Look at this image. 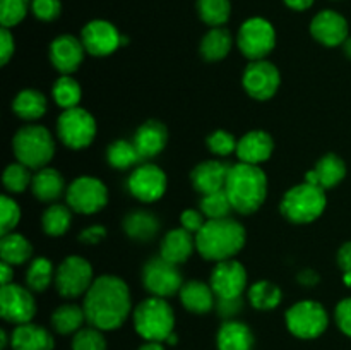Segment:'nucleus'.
Instances as JSON below:
<instances>
[{
  "label": "nucleus",
  "instance_id": "a211bd4d",
  "mask_svg": "<svg viewBox=\"0 0 351 350\" xmlns=\"http://www.w3.org/2000/svg\"><path fill=\"white\" fill-rule=\"evenodd\" d=\"M311 34L315 41L329 48L343 47L348 40V21L336 10H321L311 23Z\"/></svg>",
  "mask_w": 351,
  "mask_h": 350
},
{
  "label": "nucleus",
  "instance_id": "9b49d317",
  "mask_svg": "<svg viewBox=\"0 0 351 350\" xmlns=\"http://www.w3.org/2000/svg\"><path fill=\"white\" fill-rule=\"evenodd\" d=\"M67 206L81 215H95L108 202V189L99 178L81 175L69 184L65 191Z\"/></svg>",
  "mask_w": 351,
  "mask_h": 350
},
{
  "label": "nucleus",
  "instance_id": "c9c22d12",
  "mask_svg": "<svg viewBox=\"0 0 351 350\" xmlns=\"http://www.w3.org/2000/svg\"><path fill=\"white\" fill-rule=\"evenodd\" d=\"M53 263L48 257L38 256L29 261L26 271V285L33 292H45L55 281Z\"/></svg>",
  "mask_w": 351,
  "mask_h": 350
},
{
  "label": "nucleus",
  "instance_id": "3c124183",
  "mask_svg": "<svg viewBox=\"0 0 351 350\" xmlns=\"http://www.w3.org/2000/svg\"><path fill=\"white\" fill-rule=\"evenodd\" d=\"M14 51H16V41H14L12 33L9 31V27H2L0 31V64H9L10 58L14 57Z\"/></svg>",
  "mask_w": 351,
  "mask_h": 350
},
{
  "label": "nucleus",
  "instance_id": "1a4fd4ad",
  "mask_svg": "<svg viewBox=\"0 0 351 350\" xmlns=\"http://www.w3.org/2000/svg\"><path fill=\"white\" fill-rule=\"evenodd\" d=\"M237 45L250 62L263 60L276 47V30L264 17H250L237 33Z\"/></svg>",
  "mask_w": 351,
  "mask_h": 350
},
{
  "label": "nucleus",
  "instance_id": "37998d69",
  "mask_svg": "<svg viewBox=\"0 0 351 350\" xmlns=\"http://www.w3.org/2000/svg\"><path fill=\"white\" fill-rule=\"evenodd\" d=\"M21 220V208L16 199L9 194H3L0 198V235L14 232Z\"/></svg>",
  "mask_w": 351,
  "mask_h": 350
},
{
  "label": "nucleus",
  "instance_id": "e2e57ef3",
  "mask_svg": "<svg viewBox=\"0 0 351 350\" xmlns=\"http://www.w3.org/2000/svg\"><path fill=\"white\" fill-rule=\"evenodd\" d=\"M343 281H345L346 287H351V271H348V273H343Z\"/></svg>",
  "mask_w": 351,
  "mask_h": 350
},
{
  "label": "nucleus",
  "instance_id": "f257e3e1",
  "mask_svg": "<svg viewBox=\"0 0 351 350\" xmlns=\"http://www.w3.org/2000/svg\"><path fill=\"white\" fill-rule=\"evenodd\" d=\"M82 307L91 326L101 331L119 329L132 311L129 285L115 275H101L86 292Z\"/></svg>",
  "mask_w": 351,
  "mask_h": 350
},
{
  "label": "nucleus",
  "instance_id": "6e6d98bb",
  "mask_svg": "<svg viewBox=\"0 0 351 350\" xmlns=\"http://www.w3.org/2000/svg\"><path fill=\"white\" fill-rule=\"evenodd\" d=\"M12 278H14V266L12 264L5 263V261H2V264H0V281H2V287L3 285L12 283Z\"/></svg>",
  "mask_w": 351,
  "mask_h": 350
},
{
  "label": "nucleus",
  "instance_id": "473e14b6",
  "mask_svg": "<svg viewBox=\"0 0 351 350\" xmlns=\"http://www.w3.org/2000/svg\"><path fill=\"white\" fill-rule=\"evenodd\" d=\"M51 328L60 335H75L86 319L84 307H79L77 304H64L51 312Z\"/></svg>",
  "mask_w": 351,
  "mask_h": 350
},
{
  "label": "nucleus",
  "instance_id": "49530a36",
  "mask_svg": "<svg viewBox=\"0 0 351 350\" xmlns=\"http://www.w3.org/2000/svg\"><path fill=\"white\" fill-rule=\"evenodd\" d=\"M31 12L43 23H51L58 19L62 12L60 0H31Z\"/></svg>",
  "mask_w": 351,
  "mask_h": 350
},
{
  "label": "nucleus",
  "instance_id": "6ab92c4d",
  "mask_svg": "<svg viewBox=\"0 0 351 350\" xmlns=\"http://www.w3.org/2000/svg\"><path fill=\"white\" fill-rule=\"evenodd\" d=\"M86 48L79 38L72 34H60L50 43L48 57L55 71L62 75H71L79 69V65L84 60Z\"/></svg>",
  "mask_w": 351,
  "mask_h": 350
},
{
  "label": "nucleus",
  "instance_id": "f3484780",
  "mask_svg": "<svg viewBox=\"0 0 351 350\" xmlns=\"http://www.w3.org/2000/svg\"><path fill=\"white\" fill-rule=\"evenodd\" d=\"M81 41L86 54L93 57H108L120 45H123V36L112 23L105 19L89 21L81 31Z\"/></svg>",
  "mask_w": 351,
  "mask_h": 350
},
{
  "label": "nucleus",
  "instance_id": "dca6fc26",
  "mask_svg": "<svg viewBox=\"0 0 351 350\" xmlns=\"http://www.w3.org/2000/svg\"><path fill=\"white\" fill-rule=\"evenodd\" d=\"M249 275L245 266L237 259H226L216 263L211 273L209 285L215 290L216 299H237L242 297L247 290Z\"/></svg>",
  "mask_w": 351,
  "mask_h": 350
},
{
  "label": "nucleus",
  "instance_id": "f03ea898",
  "mask_svg": "<svg viewBox=\"0 0 351 350\" xmlns=\"http://www.w3.org/2000/svg\"><path fill=\"white\" fill-rule=\"evenodd\" d=\"M245 229L233 218L208 220L195 233V249L206 261L233 259L245 246Z\"/></svg>",
  "mask_w": 351,
  "mask_h": 350
},
{
  "label": "nucleus",
  "instance_id": "cd10ccee",
  "mask_svg": "<svg viewBox=\"0 0 351 350\" xmlns=\"http://www.w3.org/2000/svg\"><path fill=\"white\" fill-rule=\"evenodd\" d=\"M31 191L38 201L55 202L67 189H65V180L60 172L51 167H43L33 175Z\"/></svg>",
  "mask_w": 351,
  "mask_h": 350
},
{
  "label": "nucleus",
  "instance_id": "39448f33",
  "mask_svg": "<svg viewBox=\"0 0 351 350\" xmlns=\"http://www.w3.org/2000/svg\"><path fill=\"white\" fill-rule=\"evenodd\" d=\"M134 328L146 342H167L175 328V312L167 299L149 297L132 312Z\"/></svg>",
  "mask_w": 351,
  "mask_h": 350
},
{
  "label": "nucleus",
  "instance_id": "b1692460",
  "mask_svg": "<svg viewBox=\"0 0 351 350\" xmlns=\"http://www.w3.org/2000/svg\"><path fill=\"white\" fill-rule=\"evenodd\" d=\"M12 350H53L55 340L47 328L33 323L19 325L10 335Z\"/></svg>",
  "mask_w": 351,
  "mask_h": 350
},
{
  "label": "nucleus",
  "instance_id": "7ed1b4c3",
  "mask_svg": "<svg viewBox=\"0 0 351 350\" xmlns=\"http://www.w3.org/2000/svg\"><path fill=\"white\" fill-rule=\"evenodd\" d=\"M225 191L232 201L233 211L240 215H252L267 198V177L259 165H232Z\"/></svg>",
  "mask_w": 351,
  "mask_h": 350
},
{
  "label": "nucleus",
  "instance_id": "72a5a7b5",
  "mask_svg": "<svg viewBox=\"0 0 351 350\" xmlns=\"http://www.w3.org/2000/svg\"><path fill=\"white\" fill-rule=\"evenodd\" d=\"M247 297H249L252 307L257 309V311H271V309H276L281 304L283 290L273 281L261 280L250 285L249 290H247Z\"/></svg>",
  "mask_w": 351,
  "mask_h": 350
},
{
  "label": "nucleus",
  "instance_id": "c756f323",
  "mask_svg": "<svg viewBox=\"0 0 351 350\" xmlns=\"http://www.w3.org/2000/svg\"><path fill=\"white\" fill-rule=\"evenodd\" d=\"M233 47L232 33L225 27H211L208 33L202 36L199 51L201 57L208 62L223 60L230 54Z\"/></svg>",
  "mask_w": 351,
  "mask_h": 350
},
{
  "label": "nucleus",
  "instance_id": "8fccbe9b",
  "mask_svg": "<svg viewBox=\"0 0 351 350\" xmlns=\"http://www.w3.org/2000/svg\"><path fill=\"white\" fill-rule=\"evenodd\" d=\"M335 319L338 328L351 338V297H346L341 302H338L335 309Z\"/></svg>",
  "mask_w": 351,
  "mask_h": 350
},
{
  "label": "nucleus",
  "instance_id": "aec40b11",
  "mask_svg": "<svg viewBox=\"0 0 351 350\" xmlns=\"http://www.w3.org/2000/svg\"><path fill=\"white\" fill-rule=\"evenodd\" d=\"M274 153V139L266 130H249L243 134L237 144V156L242 163L263 165Z\"/></svg>",
  "mask_w": 351,
  "mask_h": 350
},
{
  "label": "nucleus",
  "instance_id": "79ce46f5",
  "mask_svg": "<svg viewBox=\"0 0 351 350\" xmlns=\"http://www.w3.org/2000/svg\"><path fill=\"white\" fill-rule=\"evenodd\" d=\"M31 0H0V23L2 27H14L26 17Z\"/></svg>",
  "mask_w": 351,
  "mask_h": 350
},
{
  "label": "nucleus",
  "instance_id": "2eb2a0df",
  "mask_svg": "<svg viewBox=\"0 0 351 350\" xmlns=\"http://www.w3.org/2000/svg\"><path fill=\"white\" fill-rule=\"evenodd\" d=\"M33 290L17 283L3 285L0 288V314L7 323L12 325H26L36 314V301Z\"/></svg>",
  "mask_w": 351,
  "mask_h": 350
},
{
  "label": "nucleus",
  "instance_id": "2f4dec72",
  "mask_svg": "<svg viewBox=\"0 0 351 350\" xmlns=\"http://www.w3.org/2000/svg\"><path fill=\"white\" fill-rule=\"evenodd\" d=\"M0 257L12 266L27 263L33 257V246L23 233L10 232L0 237Z\"/></svg>",
  "mask_w": 351,
  "mask_h": 350
},
{
  "label": "nucleus",
  "instance_id": "423d86ee",
  "mask_svg": "<svg viewBox=\"0 0 351 350\" xmlns=\"http://www.w3.org/2000/svg\"><path fill=\"white\" fill-rule=\"evenodd\" d=\"M328 206L326 191L319 185L304 184L293 185L287 194L283 196L280 202V211L288 222L305 225L312 223L324 213Z\"/></svg>",
  "mask_w": 351,
  "mask_h": 350
},
{
  "label": "nucleus",
  "instance_id": "393cba45",
  "mask_svg": "<svg viewBox=\"0 0 351 350\" xmlns=\"http://www.w3.org/2000/svg\"><path fill=\"white\" fill-rule=\"evenodd\" d=\"M195 249V235L185 229H171L163 237L160 246V256L173 264H182L191 257Z\"/></svg>",
  "mask_w": 351,
  "mask_h": 350
},
{
  "label": "nucleus",
  "instance_id": "4d7b16f0",
  "mask_svg": "<svg viewBox=\"0 0 351 350\" xmlns=\"http://www.w3.org/2000/svg\"><path fill=\"white\" fill-rule=\"evenodd\" d=\"M285 5L290 7L293 10H307L311 9L314 0H283Z\"/></svg>",
  "mask_w": 351,
  "mask_h": 350
},
{
  "label": "nucleus",
  "instance_id": "f8f14e48",
  "mask_svg": "<svg viewBox=\"0 0 351 350\" xmlns=\"http://www.w3.org/2000/svg\"><path fill=\"white\" fill-rule=\"evenodd\" d=\"M143 285L153 297H171L184 287V278L177 264L161 256L151 257L143 268Z\"/></svg>",
  "mask_w": 351,
  "mask_h": 350
},
{
  "label": "nucleus",
  "instance_id": "c03bdc74",
  "mask_svg": "<svg viewBox=\"0 0 351 350\" xmlns=\"http://www.w3.org/2000/svg\"><path fill=\"white\" fill-rule=\"evenodd\" d=\"M206 144H208L209 151L213 154H216V156H230L232 153H237V144H239V141L228 130L218 129L209 134L208 139H206Z\"/></svg>",
  "mask_w": 351,
  "mask_h": 350
},
{
  "label": "nucleus",
  "instance_id": "6e6552de",
  "mask_svg": "<svg viewBox=\"0 0 351 350\" xmlns=\"http://www.w3.org/2000/svg\"><path fill=\"white\" fill-rule=\"evenodd\" d=\"M285 321L293 336L302 340H314L328 329L329 316L321 302L302 301L288 309Z\"/></svg>",
  "mask_w": 351,
  "mask_h": 350
},
{
  "label": "nucleus",
  "instance_id": "f704fd0d",
  "mask_svg": "<svg viewBox=\"0 0 351 350\" xmlns=\"http://www.w3.org/2000/svg\"><path fill=\"white\" fill-rule=\"evenodd\" d=\"M106 161L117 170H127V168H136L144 160L132 141L117 139L106 148Z\"/></svg>",
  "mask_w": 351,
  "mask_h": 350
},
{
  "label": "nucleus",
  "instance_id": "052dcab7",
  "mask_svg": "<svg viewBox=\"0 0 351 350\" xmlns=\"http://www.w3.org/2000/svg\"><path fill=\"white\" fill-rule=\"evenodd\" d=\"M343 50H345L346 57L351 58V36L348 38V40L345 41V43H343Z\"/></svg>",
  "mask_w": 351,
  "mask_h": 350
},
{
  "label": "nucleus",
  "instance_id": "bf43d9fd",
  "mask_svg": "<svg viewBox=\"0 0 351 350\" xmlns=\"http://www.w3.org/2000/svg\"><path fill=\"white\" fill-rule=\"evenodd\" d=\"M7 343H9V338H7V331H5V329H2V331H0V349L5 350Z\"/></svg>",
  "mask_w": 351,
  "mask_h": 350
},
{
  "label": "nucleus",
  "instance_id": "a878e982",
  "mask_svg": "<svg viewBox=\"0 0 351 350\" xmlns=\"http://www.w3.org/2000/svg\"><path fill=\"white\" fill-rule=\"evenodd\" d=\"M180 301L189 312L194 314H208L216 307V294L211 285L201 280L185 281L180 288Z\"/></svg>",
  "mask_w": 351,
  "mask_h": 350
},
{
  "label": "nucleus",
  "instance_id": "e433bc0d",
  "mask_svg": "<svg viewBox=\"0 0 351 350\" xmlns=\"http://www.w3.org/2000/svg\"><path fill=\"white\" fill-rule=\"evenodd\" d=\"M72 225V209L60 202H51L41 216V226L45 233L50 237H60L71 229Z\"/></svg>",
  "mask_w": 351,
  "mask_h": 350
},
{
  "label": "nucleus",
  "instance_id": "9d476101",
  "mask_svg": "<svg viewBox=\"0 0 351 350\" xmlns=\"http://www.w3.org/2000/svg\"><path fill=\"white\" fill-rule=\"evenodd\" d=\"M93 281H95V273H93L91 263L77 254L65 257L55 271V287L58 294L65 299L86 295Z\"/></svg>",
  "mask_w": 351,
  "mask_h": 350
},
{
  "label": "nucleus",
  "instance_id": "09e8293b",
  "mask_svg": "<svg viewBox=\"0 0 351 350\" xmlns=\"http://www.w3.org/2000/svg\"><path fill=\"white\" fill-rule=\"evenodd\" d=\"M206 222H208V218H206L204 213H202L201 209L189 208V209H185L180 216L182 229H185L187 232L194 233V235L202 229V226H204Z\"/></svg>",
  "mask_w": 351,
  "mask_h": 350
},
{
  "label": "nucleus",
  "instance_id": "5fc2aeb1",
  "mask_svg": "<svg viewBox=\"0 0 351 350\" xmlns=\"http://www.w3.org/2000/svg\"><path fill=\"white\" fill-rule=\"evenodd\" d=\"M297 280L300 281L302 285H305V287H314V285L319 283L321 277H319L314 270H308L307 268V270H302L300 273L297 275Z\"/></svg>",
  "mask_w": 351,
  "mask_h": 350
},
{
  "label": "nucleus",
  "instance_id": "20e7f679",
  "mask_svg": "<svg viewBox=\"0 0 351 350\" xmlns=\"http://www.w3.org/2000/svg\"><path fill=\"white\" fill-rule=\"evenodd\" d=\"M14 156L31 170L48 167L55 156V139L50 130L38 124L21 127L12 139Z\"/></svg>",
  "mask_w": 351,
  "mask_h": 350
},
{
  "label": "nucleus",
  "instance_id": "680f3d73",
  "mask_svg": "<svg viewBox=\"0 0 351 350\" xmlns=\"http://www.w3.org/2000/svg\"><path fill=\"white\" fill-rule=\"evenodd\" d=\"M177 342H178V336L175 335V331H173L170 336H168L167 342H165V343H170V345H175V343H177Z\"/></svg>",
  "mask_w": 351,
  "mask_h": 350
},
{
  "label": "nucleus",
  "instance_id": "864d4df0",
  "mask_svg": "<svg viewBox=\"0 0 351 350\" xmlns=\"http://www.w3.org/2000/svg\"><path fill=\"white\" fill-rule=\"evenodd\" d=\"M336 261H338V266L341 268L343 273H348V271H351V242H345L341 247H339Z\"/></svg>",
  "mask_w": 351,
  "mask_h": 350
},
{
  "label": "nucleus",
  "instance_id": "c85d7f7f",
  "mask_svg": "<svg viewBox=\"0 0 351 350\" xmlns=\"http://www.w3.org/2000/svg\"><path fill=\"white\" fill-rule=\"evenodd\" d=\"M47 96L33 88L21 89L12 102V112L26 122H34L47 113Z\"/></svg>",
  "mask_w": 351,
  "mask_h": 350
},
{
  "label": "nucleus",
  "instance_id": "ddd939ff",
  "mask_svg": "<svg viewBox=\"0 0 351 350\" xmlns=\"http://www.w3.org/2000/svg\"><path fill=\"white\" fill-rule=\"evenodd\" d=\"M281 84V74L273 62L252 60L242 74V86L247 95L259 102L271 100Z\"/></svg>",
  "mask_w": 351,
  "mask_h": 350
},
{
  "label": "nucleus",
  "instance_id": "a19ab883",
  "mask_svg": "<svg viewBox=\"0 0 351 350\" xmlns=\"http://www.w3.org/2000/svg\"><path fill=\"white\" fill-rule=\"evenodd\" d=\"M29 170L31 168L19 163V161L7 165V168L3 170L2 175V182L5 191L10 192V194H21V192L26 191L31 185V180H33V175L29 174Z\"/></svg>",
  "mask_w": 351,
  "mask_h": 350
},
{
  "label": "nucleus",
  "instance_id": "7c9ffc66",
  "mask_svg": "<svg viewBox=\"0 0 351 350\" xmlns=\"http://www.w3.org/2000/svg\"><path fill=\"white\" fill-rule=\"evenodd\" d=\"M158 230H160V220L156 218V215L144 209L130 211L123 220V232L134 240L146 242L156 235Z\"/></svg>",
  "mask_w": 351,
  "mask_h": 350
},
{
  "label": "nucleus",
  "instance_id": "412c9836",
  "mask_svg": "<svg viewBox=\"0 0 351 350\" xmlns=\"http://www.w3.org/2000/svg\"><path fill=\"white\" fill-rule=\"evenodd\" d=\"M230 168H232V165L221 160L201 161L191 172L192 185L202 196L211 194V192L216 191H223L226 185Z\"/></svg>",
  "mask_w": 351,
  "mask_h": 350
},
{
  "label": "nucleus",
  "instance_id": "a18cd8bd",
  "mask_svg": "<svg viewBox=\"0 0 351 350\" xmlns=\"http://www.w3.org/2000/svg\"><path fill=\"white\" fill-rule=\"evenodd\" d=\"M72 350H106V340L101 329L82 328L72 338Z\"/></svg>",
  "mask_w": 351,
  "mask_h": 350
},
{
  "label": "nucleus",
  "instance_id": "13d9d810",
  "mask_svg": "<svg viewBox=\"0 0 351 350\" xmlns=\"http://www.w3.org/2000/svg\"><path fill=\"white\" fill-rule=\"evenodd\" d=\"M139 350H165L163 342H146L139 347Z\"/></svg>",
  "mask_w": 351,
  "mask_h": 350
},
{
  "label": "nucleus",
  "instance_id": "4468645a",
  "mask_svg": "<svg viewBox=\"0 0 351 350\" xmlns=\"http://www.w3.org/2000/svg\"><path fill=\"white\" fill-rule=\"evenodd\" d=\"M168 178L163 168L154 163H141L127 178L129 192L143 202H154L167 192Z\"/></svg>",
  "mask_w": 351,
  "mask_h": 350
},
{
  "label": "nucleus",
  "instance_id": "de8ad7c7",
  "mask_svg": "<svg viewBox=\"0 0 351 350\" xmlns=\"http://www.w3.org/2000/svg\"><path fill=\"white\" fill-rule=\"evenodd\" d=\"M243 307V297L237 299H216V312L221 316L223 319L230 321L235 319V316L240 314Z\"/></svg>",
  "mask_w": 351,
  "mask_h": 350
},
{
  "label": "nucleus",
  "instance_id": "4be33fe9",
  "mask_svg": "<svg viewBox=\"0 0 351 350\" xmlns=\"http://www.w3.org/2000/svg\"><path fill=\"white\" fill-rule=\"evenodd\" d=\"M132 143L136 144L143 160H151L158 156L161 151L167 148L168 143V129L163 122L156 119L146 120L141 124L139 129L134 134Z\"/></svg>",
  "mask_w": 351,
  "mask_h": 350
},
{
  "label": "nucleus",
  "instance_id": "ea45409f",
  "mask_svg": "<svg viewBox=\"0 0 351 350\" xmlns=\"http://www.w3.org/2000/svg\"><path fill=\"white\" fill-rule=\"evenodd\" d=\"M199 209L204 213V216L208 220H221L228 218L230 213L233 211L232 201H230L226 191H216L211 194H204L201 199V205Z\"/></svg>",
  "mask_w": 351,
  "mask_h": 350
},
{
  "label": "nucleus",
  "instance_id": "4c0bfd02",
  "mask_svg": "<svg viewBox=\"0 0 351 350\" xmlns=\"http://www.w3.org/2000/svg\"><path fill=\"white\" fill-rule=\"evenodd\" d=\"M51 96L62 110L75 108L82 100V88L72 75H60L51 88Z\"/></svg>",
  "mask_w": 351,
  "mask_h": 350
},
{
  "label": "nucleus",
  "instance_id": "58836bf2",
  "mask_svg": "<svg viewBox=\"0 0 351 350\" xmlns=\"http://www.w3.org/2000/svg\"><path fill=\"white\" fill-rule=\"evenodd\" d=\"M197 12L208 26L223 27L232 14V3L230 0H197Z\"/></svg>",
  "mask_w": 351,
  "mask_h": 350
},
{
  "label": "nucleus",
  "instance_id": "0eeeda50",
  "mask_svg": "<svg viewBox=\"0 0 351 350\" xmlns=\"http://www.w3.org/2000/svg\"><path fill=\"white\" fill-rule=\"evenodd\" d=\"M98 126L96 120L88 110L82 106L62 110L57 120V136L64 143V146L79 151L91 146L95 141Z\"/></svg>",
  "mask_w": 351,
  "mask_h": 350
},
{
  "label": "nucleus",
  "instance_id": "603ef678",
  "mask_svg": "<svg viewBox=\"0 0 351 350\" xmlns=\"http://www.w3.org/2000/svg\"><path fill=\"white\" fill-rule=\"evenodd\" d=\"M106 237V229L103 225H91L86 226L81 233H79V240L86 246H96L101 242Z\"/></svg>",
  "mask_w": 351,
  "mask_h": 350
},
{
  "label": "nucleus",
  "instance_id": "bb28decb",
  "mask_svg": "<svg viewBox=\"0 0 351 350\" xmlns=\"http://www.w3.org/2000/svg\"><path fill=\"white\" fill-rule=\"evenodd\" d=\"M254 333L245 323L230 319L221 325L216 335L218 350H254Z\"/></svg>",
  "mask_w": 351,
  "mask_h": 350
},
{
  "label": "nucleus",
  "instance_id": "5701e85b",
  "mask_svg": "<svg viewBox=\"0 0 351 350\" xmlns=\"http://www.w3.org/2000/svg\"><path fill=\"white\" fill-rule=\"evenodd\" d=\"M346 177V163L341 156L328 153L305 175V182L322 187L324 191L341 184Z\"/></svg>",
  "mask_w": 351,
  "mask_h": 350
}]
</instances>
